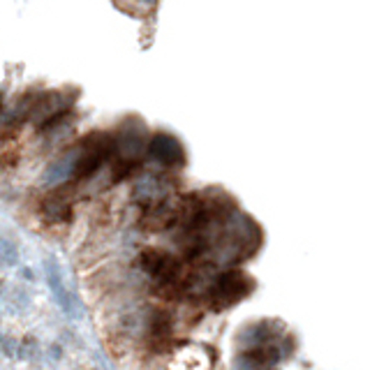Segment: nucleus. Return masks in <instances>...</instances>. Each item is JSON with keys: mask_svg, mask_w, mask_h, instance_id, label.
Returning <instances> with one entry per match:
<instances>
[{"mask_svg": "<svg viewBox=\"0 0 370 370\" xmlns=\"http://www.w3.org/2000/svg\"><path fill=\"white\" fill-rule=\"evenodd\" d=\"M0 262L5 267H16L19 264V250L10 239H0Z\"/></svg>", "mask_w": 370, "mask_h": 370, "instance_id": "obj_6", "label": "nucleus"}, {"mask_svg": "<svg viewBox=\"0 0 370 370\" xmlns=\"http://www.w3.org/2000/svg\"><path fill=\"white\" fill-rule=\"evenodd\" d=\"M44 213L49 220H65L69 215V204H60V201H47L44 204Z\"/></svg>", "mask_w": 370, "mask_h": 370, "instance_id": "obj_7", "label": "nucleus"}, {"mask_svg": "<svg viewBox=\"0 0 370 370\" xmlns=\"http://www.w3.org/2000/svg\"><path fill=\"white\" fill-rule=\"evenodd\" d=\"M254 287L257 285H254L252 276H248V273L241 269L229 267L211 278L204 296L215 313H223L227 308H234L236 303H241L243 298H248L254 292Z\"/></svg>", "mask_w": 370, "mask_h": 370, "instance_id": "obj_2", "label": "nucleus"}, {"mask_svg": "<svg viewBox=\"0 0 370 370\" xmlns=\"http://www.w3.org/2000/svg\"><path fill=\"white\" fill-rule=\"evenodd\" d=\"M44 276H47V285L51 289V296H54L56 305L63 310L67 317H72V320H79V315H82V301L77 298V294H72L69 289L65 287V280H63V271H60L58 262L56 259H47L44 262Z\"/></svg>", "mask_w": 370, "mask_h": 370, "instance_id": "obj_4", "label": "nucleus"}, {"mask_svg": "<svg viewBox=\"0 0 370 370\" xmlns=\"http://www.w3.org/2000/svg\"><path fill=\"white\" fill-rule=\"evenodd\" d=\"M155 5H157V0H130V3H128V10H130V12L146 14V12L155 10Z\"/></svg>", "mask_w": 370, "mask_h": 370, "instance_id": "obj_8", "label": "nucleus"}, {"mask_svg": "<svg viewBox=\"0 0 370 370\" xmlns=\"http://www.w3.org/2000/svg\"><path fill=\"white\" fill-rule=\"evenodd\" d=\"M139 267H142V271L160 289L176 292V289L183 287L181 285L183 264L179 257H174L172 252L160 250V248H146L142 254H139Z\"/></svg>", "mask_w": 370, "mask_h": 370, "instance_id": "obj_3", "label": "nucleus"}, {"mask_svg": "<svg viewBox=\"0 0 370 370\" xmlns=\"http://www.w3.org/2000/svg\"><path fill=\"white\" fill-rule=\"evenodd\" d=\"M285 324L278 320L252 322L239 331V345L243 352L236 359V366L243 368H271L283 364L285 357H292L296 349L294 333L283 336Z\"/></svg>", "mask_w": 370, "mask_h": 370, "instance_id": "obj_1", "label": "nucleus"}, {"mask_svg": "<svg viewBox=\"0 0 370 370\" xmlns=\"http://www.w3.org/2000/svg\"><path fill=\"white\" fill-rule=\"evenodd\" d=\"M146 151L157 164L167 167V169H176V167L185 164V148L169 132H157V135H153L151 142L146 144Z\"/></svg>", "mask_w": 370, "mask_h": 370, "instance_id": "obj_5", "label": "nucleus"}, {"mask_svg": "<svg viewBox=\"0 0 370 370\" xmlns=\"http://www.w3.org/2000/svg\"><path fill=\"white\" fill-rule=\"evenodd\" d=\"M19 308V310H26L28 308V294L23 292V289H14L12 292V308Z\"/></svg>", "mask_w": 370, "mask_h": 370, "instance_id": "obj_9", "label": "nucleus"}]
</instances>
